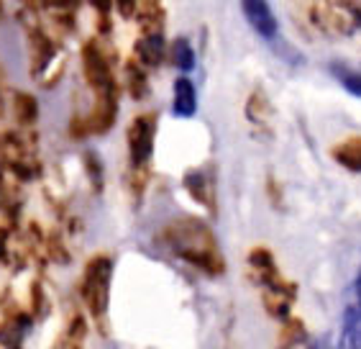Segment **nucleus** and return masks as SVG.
<instances>
[{
    "instance_id": "obj_1",
    "label": "nucleus",
    "mask_w": 361,
    "mask_h": 349,
    "mask_svg": "<svg viewBox=\"0 0 361 349\" xmlns=\"http://www.w3.org/2000/svg\"><path fill=\"white\" fill-rule=\"evenodd\" d=\"M161 242L169 247L172 254L185 259L188 265L197 267L202 275L210 278H221L226 273V262H223L221 247L216 242V234L205 221L195 216H182L169 221L161 229Z\"/></svg>"
},
{
    "instance_id": "obj_2",
    "label": "nucleus",
    "mask_w": 361,
    "mask_h": 349,
    "mask_svg": "<svg viewBox=\"0 0 361 349\" xmlns=\"http://www.w3.org/2000/svg\"><path fill=\"white\" fill-rule=\"evenodd\" d=\"M111 278H113V259L108 254H95L87 259L82 275V300L90 308L92 319H103L108 311L111 298Z\"/></svg>"
},
{
    "instance_id": "obj_3",
    "label": "nucleus",
    "mask_w": 361,
    "mask_h": 349,
    "mask_svg": "<svg viewBox=\"0 0 361 349\" xmlns=\"http://www.w3.org/2000/svg\"><path fill=\"white\" fill-rule=\"evenodd\" d=\"M0 167L11 170V172L18 174L21 180H34V177H39V172H42L34 152L26 147V141L16 131L0 134Z\"/></svg>"
},
{
    "instance_id": "obj_4",
    "label": "nucleus",
    "mask_w": 361,
    "mask_h": 349,
    "mask_svg": "<svg viewBox=\"0 0 361 349\" xmlns=\"http://www.w3.org/2000/svg\"><path fill=\"white\" fill-rule=\"evenodd\" d=\"M154 136H157V113H141L131 121L128 131H126L131 170L149 167L154 154Z\"/></svg>"
},
{
    "instance_id": "obj_5",
    "label": "nucleus",
    "mask_w": 361,
    "mask_h": 349,
    "mask_svg": "<svg viewBox=\"0 0 361 349\" xmlns=\"http://www.w3.org/2000/svg\"><path fill=\"white\" fill-rule=\"evenodd\" d=\"M82 72H85V80H87V85L92 88L95 95L118 90V83H116V75H113L111 59H108V54H105L103 47H100L95 39L82 44Z\"/></svg>"
},
{
    "instance_id": "obj_6",
    "label": "nucleus",
    "mask_w": 361,
    "mask_h": 349,
    "mask_svg": "<svg viewBox=\"0 0 361 349\" xmlns=\"http://www.w3.org/2000/svg\"><path fill=\"white\" fill-rule=\"evenodd\" d=\"M21 21H23V28H26L28 52H31V75L39 80V77L49 70L51 59H54L56 47H54V42L44 34L42 23H39V18L34 16V11H31V8H28L26 13H21Z\"/></svg>"
},
{
    "instance_id": "obj_7",
    "label": "nucleus",
    "mask_w": 361,
    "mask_h": 349,
    "mask_svg": "<svg viewBox=\"0 0 361 349\" xmlns=\"http://www.w3.org/2000/svg\"><path fill=\"white\" fill-rule=\"evenodd\" d=\"M295 300H298V285L285 278L279 280V283H274V285L264 288V293H262V303H264L267 314H269L271 319H279L282 324H285L287 319H292Z\"/></svg>"
},
{
    "instance_id": "obj_8",
    "label": "nucleus",
    "mask_w": 361,
    "mask_h": 349,
    "mask_svg": "<svg viewBox=\"0 0 361 349\" xmlns=\"http://www.w3.org/2000/svg\"><path fill=\"white\" fill-rule=\"evenodd\" d=\"M246 262H249L251 280H254L262 290L282 280V273H279V267H277V259H274V252L267 249V247H254V249H249Z\"/></svg>"
},
{
    "instance_id": "obj_9",
    "label": "nucleus",
    "mask_w": 361,
    "mask_h": 349,
    "mask_svg": "<svg viewBox=\"0 0 361 349\" xmlns=\"http://www.w3.org/2000/svg\"><path fill=\"white\" fill-rule=\"evenodd\" d=\"M182 188L188 190L190 198L205 206L210 213L218 211V201H216V180H213V172H208V167L200 170H190L182 177Z\"/></svg>"
},
{
    "instance_id": "obj_10",
    "label": "nucleus",
    "mask_w": 361,
    "mask_h": 349,
    "mask_svg": "<svg viewBox=\"0 0 361 349\" xmlns=\"http://www.w3.org/2000/svg\"><path fill=\"white\" fill-rule=\"evenodd\" d=\"M241 6H243V16H246L249 26L254 28L262 39L271 42V39L279 34V21H277V16L271 13V8L267 0H241Z\"/></svg>"
},
{
    "instance_id": "obj_11",
    "label": "nucleus",
    "mask_w": 361,
    "mask_h": 349,
    "mask_svg": "<svg viewBox=\"0 0 361 349\" xmlns=\"http://www.w3.org/2000/svg\"><path fill=\"white\" fill-rule=\"evenodd\" d=\"M136 21L141 26V36L164 34L167 11L161 6V0H139V6H136Z\"/></svg>"
},
{
    "instance_id": "obj_12",
    "label": "nucleus",
    "mask_w": 361,
    "mask_h": 349,
    "mask_svg": "<svg viewBox=\"0 0 361 349\" xmlns=\"http://www.w3.org/2000/svg\"><path fill=\"white\" fill-rule=\"evenodd\" d=\"M197 111V93L190 77H177L174 80V100H172V113L177 119H192Z\"/></svg>"
},
{
    "instance_id": "obj_13",
    "label": "nucleus",
    "mask_w": 361,
    "mask_h": 349,
    "mask_svg": "<svg viewBox=\"0 0 361 349\" xmlns=\"http://www.w3.org/2000/svg\"><path fill=\"white\" fill-rule=\"evenodd\" d=\"M246 119H249V124L254 126V129H259V131H269L271 103L262 88L249 93V98H246Z\"/></svg>"
},
{
    "instance_id": "obj_14",
    "label": "nucleus",
    "mask_w": 361,
    "mask_h": 349,
    "mask_svg": "<svg viewBox=\"0 0 361 349\" xmlns=\"http://www.w3.org/2000/svg\"><path fill=\"white\" fill-rule=\"evenodd\" d=\"M136 52V59H139L144 67H159L167 57V42H164V34L159 36H139V42L133 47Z\"/></svg>"
},
{
    "instance_id": "obj_15",
    "label": "nucleus",
    "mask_w": 361,
    "mask_h": 349,
    "mask_svg": "<svg viewBox=\"0 0 361 349\" xmlns=\"http://www.w3.org/2000/svg\"><path fill=\"white\" fill-rule=\"evenodd\" d=\"M331 157L348 172H361V136H346L331 147Z\"/></svg>"
},
{
    "instance_id": "obj_16",
    "label": "nucleus",
    "mask_w": 361,
    "mask_h": 349,
    "mask_svg": "<svg viewBox=\"0 0 361 349\" xmlns=\"http://www.w3.org/2000/svg\"><path fill=\"white\" fill-rule=\"evenodd\" d=\"M126 88H128V95L133 100H144L149 95V75L139 59L126 62Z\"/></svg>"
},
{
    "instance_id": "obj_17",
    "label": "nucleus",
    "mask_w": 361,
    "mask_h": 349,
    "mask_svg": "<svg viewBox=\"0 0 361 349\" xmlns=\"http://www.w3.org/2000/svg\"><path fill=\"white\" fill-rule=\"evenodd\" d=\"M338 349H361V314L354 306H348L346 314H343Z\"/></svg>"
},
{
    "instance_id": "obj_18",
    "label": "nucleus",
    "mask_w": 361,
    "mask_h": 349,
    "mask_svg": "<svg viewBox=\"0 0 361 349\" xmlns=\"http://www.w3.org/2000/svg\"><path fill=\"white\" fill-rule=\"evenodd\" d=\"M85 336H87V324L82 316H75L72 324L62 331V336L56 339V344L51 349H82Z\"/></svg>"
},
{
    "instance_id": "obj_19",
    "label": "nucleus",
    "mask_w": 361,
    "mask_h": 349,
    "mask_svg": "<svg viewBox=\"0 0 361 349\" xmlns=\"http://www.w3.org/2000/svg\"><path fill=\"white\" fill-rule=\"evenodd\" d=\"M169 59H172V64L180 72H192L195 70V49H192V44H190V39L177 36V39L172 42V47H169Z\"/></svg>"
},
{
    "instance_id": "obj_20",
    "label": "nucleus",
    "mask_w": 361,
    "mask_h": 349,
    "mask_svg": "<svg viewBox=\"0 0 361 349\" xmlns=\"http://www.w3.org/2000/svg\"><path fill=\"white\" fill-rule=\"evenodd\" d=\"M307 339V329L305 324L300 321V319H287L282 324V331H279V342H277V349H298L300 344Z\"/></svg>"
},
{
    "instance_id": "obj_21",
    "label": "nucleus",
    "mask_w": 361,
    "mask_h": 349,
    "mask_svg": "<svg viewBox=\"0 0 361 349\" xmlns=\"http://www.w3.org/2000/svg\"><path fill=\"white\" fill-rule=\"evenodd\" d=\"M13 111H16V121L21 126H34L36 119H39V103H36V98L28 95V93H16Z\"/></svg>"
},
{
    "instance_id": "obj_22",
    "label": "nucleus",
    "mask_w": 361,
    "mask_h": 349,
    "mask_svg": "<svg viewBox=\"0 0 361 349\" xmlns=\"http://www.w3.org/2000/svg\"><path fill=\"white\" fill-rule=\"evenodd\" d=\"M331 75L338 80L343 90L356 95V98H361V70H354V67H348V64L334 62L331 64Z\"/></svg>"
},
{
    "instance_id": "obj_23",
    "label": "nucleus",
    "mask_w": 361,
    "mask_h": 349,
    "mask_svg": "<svg viewBox=\"0 0 361 349\" xmlns=\"http://www.w3.org/2000/svg\"><path fill=\"white\" fill-rule=\"evenodd\" d=\"M42 6L49 8V11H54L56 23L72 28V23H75V11H77V6H80V0H42Z\"/></svg>"
},
{
    "instance_id": "obj_24",
    "label": "nucleus",
    "mask_w": 361,
    "mask_h": 349,
    "mask_svg": "<svg viewBox=\"0 0 361 349\" xmlns=\"http://www.w3.org/2000/svg\"><path fill=\"white\" fill-rule=\"evenodd\" d=\"M82 165H85V172H87V180H90L92 190H95V193H103L105 170H103V162H100V157H97L95 152H85L82 154Z\"/></svg>"
},
{
    "instance_id": "obj_25",
    "label": "nucleus",
    "mask_w": 361,
    "mask_h": 349,
    "mask_svg": "<svg viewBox=\"0 0 361 349\" xmlns=\"http://www.w3.org/2000/svg\"><path fill=\"white\" fill-rule=\"evenodd\" d=\"M92 6V11L97 13V31L100 34H111V11H113V0H87Z\"/></svg>"
},
{
    "instance_id": "obj_26",
    "label": "nucleus",
    "mask_w": 361,
    "mask_h": 349,
    "mask_svg": "<svg viewBox=\"0 0 361 349\" xmlns=\"http://www.w3.org/2000/svg\"><path fill=\"white\" fill-rule=\"evenodd\" d=\"M267 190H269V201L277 206V208H282V190H279V185H277V180L274 177H267Z\"/></svg>"
},
{
    "instance_id": "obj_27",
    "label": "nucleus",
    "mask_w": 361,
    "mask_h": 349,
    "mask_svg": "<svg viewBox=\"0 0 361 349\" xmlns=\"http://www.w3.org/2000/svg\"><path fill=\"white\" fill-rule=\"evenodd\" d=\"M116 6H118V13L123 16V18H133L139 0H116Z\"/></svg>"
},
{
    "instance_id": "obj_28",
    "label": "nucleus",
    "mask_w": 361,
    "mask_h": 349,
    "mask_svg": "<svg viewBox=\"0 0 361 349\" xmlns=\"http://www.w3.org/2000/svg\"><path fill=\"white\" fill-rule=\"evenodd\" d=\"M31 298H34V314L42 316L44 314V293H42V285H39V283L31 285Z\"/></svg>"
},
{
    "instance_id": "obj_29",
    "label": "nucleus",
    "mask_w": 361,
    "mask_h": 349,
    "mask_svg": "<svg viewBox=\"0 0 361 349\" xmlns=\"http://www.w3.org/2000/svg\"><path fill=\"white\" fill-rule=\"evenodd\" d=\"M354 308L361 314V267H359V273H356V280H354Z\"/></svg>"
},
{
    "instance_id": "obj_30",
    "label": "nucleus",
    "mask_w": 361,
    "mask_h": 349,
    "mask_svg": "<svg viewBox=\"0 0 361 349\" xmlns=\"http://www.w3.org/2000/svg\"><path fill=\"white\" fill-rule=\"evenodd\" d=\"M310 349H334V347H331V342H328L326 336H318V339H313Z\"/></svg>"
},
{
    "instance_id": "obj_31",
    "label": "nucleus",
    "mask_w": 361,
    "mask_h": 349,
    "mask_svg": "<svg viewBox=\"0 0 361 349\" xmlns=\"http://www.w3.org/2000/svg\"><path fill=\"white\" fill-rule=\"evenodd\" d=\"M6 242H8L6 229H0V259H6Z\"/></svg>"
},
{
    "instance_id": "obj_32",
    "label": "nucleus",
    "mask_w": 361,
    "mask_h": 349,
    "mask_svg": "<svg viewBox=\"0 0 361 349\" xmlns=\"http://www.w3.org/2000/svg\"><path fill=\"white\" fill-rule=\"evenodd\" d=\"M0 116H3V90H0Z\"/></svg>"
},
{
    "instance_id": "obj_33",
    "label": "nucleus",
    "mask_w": 361,
    "mask_h": 349,
    "mask_svg": "<svg viewBox=\"0 0 361 349\" xmlns=\"http://www.w3.org/2000/svg\"><path fill=\"white\" fill-rule=\"evenodd\" d=\"M3 170V167H0ZM0 193H3V172H0Z\"/></svg>"
},
{
    "instance_id": "obj_34",
    "label": "nucleus",
    "mask_w": 361,
    "mask_h": 349,
    "mask_svg": "<svg viewBox=\"0 0 361 349\" xmlns=\"http://www.w3.org/2000/svg\"><path fill=\"white\" fill-rule=\"evenodd\" d=\"M0 16H3V0H0Z\"/></svg>"
}]
</instances>
